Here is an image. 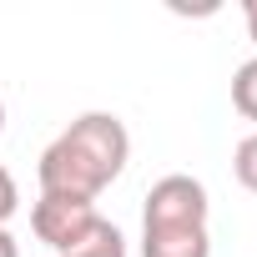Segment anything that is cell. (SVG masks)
Wrapping results in <instances>:
<instances>
[{
    "label": "cell",
    "mask_w": 257,
    "mask_h": 257,
    "mask_svg": "<svg viewBox=\"0 0 257 257\" xmlns=\"http://www.w3.org/2000/svg\"><path fill=\"white\" fill-rule=\"evenodd\" d=\"M31 227H36V237L51 247V252H71V247H81L96 227H101V212H96V202H86V197H66V192H41V202L31 207Z\"/></svg>",
    "instance_id": "obj_3"
},
{
    "label": "cell",
    "mask_w": 257,
    "mask_h": 257,
    "mask_svg": "<svg viewBox=\"0 0 257 257\" xmlns=\"http://www.w3.org/2000/svg\"><path fill=\"white\" fill-rule=\"evenodd\" d=\"M0 257H21V247H16V237L0 227Z\"/></svg>",
    "instance_id": "obj_9"
},
{
    "label": "cell",
    "mask_w": 257,
    "mask_h": 257,
    "mask_svg": "<svg viewBox=\"0 0 257 257\" xmlns=\"http://www.w3.org/2000/svg\"><path fill=\"white\" fill-rule=\"evenodd\" d=\"M232 172H237V182L257 197V132L237 142V152H232Z\"/></svg>",
    "instance_id": "obj_6"
},
{
    "label": "cell",
    "mask_w": 257,
    "mask_h": 257,
    "mask_svg": "<svg viewBox=\"0 0 257 257\" xmlns=\"http://www.w3.org/2000/svg\"><path fill=\"white\" fill-rule=\"evenodd\" d=\"M126 157H132L126 121L116 111H86L41 152L36 177H41V192H66V197L96 202L126 172Z\"/></svg>",
    "instance_id": "obj_1"
},
{
    "label": "cell",
    "mask_w": 257,
    "mask_h": 257,
    "mask_svg": "<svg viewBox=\"0 0 257 257\" xmlns=\"http://www.w3.org/2000/svg\"><path fill=\"white\" fill-rule=\"evenodd\" d=\"M16 212H21V187H16L11 167H0V227H6Z\"/></svg>",
    "instance_id": "obj_7"
},
{
    "label": "cell",
    "mask_w": 257,
    "mask_h": 257,
    "mask_svg": "<svg viewBox=\"0 0 257 257\" xmlns=\"http://www.w3.org/2000/svg\"><path fill=\"white\" fill-rule=\"evenodd\" d=\"M207 187L187 172L162 177L142 202V257H212Z\"/></svg>",
    "instance_id": "obj_2"
},
{
    "label": "cell",
    "mask_w": 257,
    "mask_h": 257,
    "mask_svg": "<svg viewBox=\"0 0 257 257\" xmlns=\"http://www.w3.org/2000/svg\"><path fill=\"white\" fill-rule=\"evenodd\" d=\"M232 106L247 121H257V56L237 66V76H232Z\"/></svg>",
    "instance_id": "obj_5"
},
{
    "label": "cell",
    "mask_w": 257,
    "mask_h": 257,
    "mask_svg": "<svg viewBox=\"0 0 257 257\" xmlns=\"http://www.w3.org/2000/svg\"><path fill=\"white\" fill-rule=\"evenodd\" d=\"M0 132H6V101H0Z\"/></svg>",
    "instance_id": "obj_10"
},
{
    "label": "cell",
    "mask_w": 257,
    "mask_h": 257,
    "mask_svg": "<svg viewBox=\"0 0 257 257\" xmlns=\"http://www.w3.org/2000/svg\"><path fill=\"white\" fill-rule=\"evenodd\" d=\"M242 21H247V36H252V46H257V0L242 6Z\"/></svg>",
    "instance_id": "obj_8"
},
{
    "label": "cell",
    "mask_w": 257,
    "mask_h": 257,
    "mask_svg": "<svg viewBox=\"0 0 257 257\" xmlns=\"http://www.w3.org/2000/svg\"><path fill=\"white\" fill-rule=\"evenodd\" d=\"M66 257H132V252H126V237H121V227L101 217V227H96V232H91L81 247H71Z\"/></svg>",
    "instance_id": "obj_4"
}]
</instances>
